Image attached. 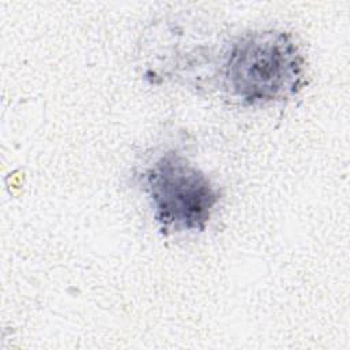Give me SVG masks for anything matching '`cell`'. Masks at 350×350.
<instances>
[{
	"label": "cell",
	"instance_id": "cell-1",
	"mask_svg": "<svg viewBox=\"0 0 350 350\" xmlns=\"http://www.w3.org/2000/svg\"><path fill=\"white\" fill-rule=\"evenodd\" d=\"M219 77L226 94L245 107L283 103L305 85V57L287 31H250L228 44Z\"/></svg>",
	"mask_w": 350,
	"mask_h": 350
},
{
	"label": "cell",
	"instance_id": "cell-2",
	"mask_svg": "<svg viewBox=\"0 0 350 350\" xmlns=\"http://www.w3.org/2000/svg\"><path fill=\"white\" fill-rule=\"evenodd\" d=\"M139 178L163 234L206 228L220 201V190L187 157L167 150L146 165Z\"/></svg>",
	"mask_w": 350,
	"mask_h": 350
}]
</instances>
